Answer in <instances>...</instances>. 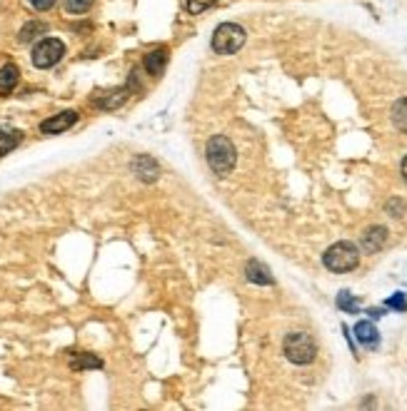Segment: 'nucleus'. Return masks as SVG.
Returning a JSON list of instances; mask_svg holds the SVG:
<instances>
[{
	"mask_svg": "<svg viewBox=\"0 0 407 411\" xmlns=\"http://www.w3.org/2000/svg\"><path fill=\"white\" fill-rule=\"evenodd\" d=\"M205 155H208V165H210V170L220 177L230 175L232 167H235V162H237L235 145H232L225 135L212 137L210 143H208V147H205Z\"/></svg>",
	"mask_w": 407,
	"mask_h": 411,
	"instance_id": "f257e3e1",
	"label": "nucleus"
},
{
	"mask_svg": "<svg viewBox=\"0 0 407 411\" xmlns=\"http://www.w3.org/2000/svg\"><path fill=\"white\" fill-rule=\"evenodd\" d=\"M322 264L330 269V272H353L357 264H360V252L355 247L353 242H337L332 247L322 255Z\"/></svg>",
	"mask_w": 407,
	"mask_h": 411,
	"instance_id": "f03ea898",
	"label": "nucleus"
},
{
	"mask_svg": "<svg viewBox=\"0 0 407 411\" xmlns=\"http://www.w3.org/2000/svg\"><path fill=\"white\" fill-rule=\"evenodd\" d=\"M245 40H248V33H245L243 25H237V23H223V25H217V30L212 33V50H215L217 55H232V52H237L245 45Z\"/></svg>",
	"mask_w": 407,
	"mask_h": 411,
	"instance_id": "7ed1b4c3",
	"label": "nucleus"
},
{
	"mask_svg": "<svg viewBox=\"0 0 407 411\" xmlns=\"http://www.w3.org/2000/svg\"><path fill=\"white\" fill-rule=\"evenodd\" d=\"M285 357H288L292 364H310V361L315 359L317 354V344L312 341V337L305 332H292L285 337Z\"/></svg>",
	"mask_w": 407,
	"mask_h": 411,
	"instance_id": "20e7f679",
	"label": "nucleus"
},
{
	"mask_svg": "<svg viewBox=\"0 0 407 411\" xmlns=\"http://www.w3.org/2000/svg\"><path fill=\"white\" fill-rule=\"evenodd\" d=\"M63 55H66V45H63V40L46 38V40H40L38 45L33 48V65L40 67V70H46V67L58 65L60 60H63Z\"/></svg>",
	"mask_w": 407,
	"mask_h": 411,
	"instance_id": "39448f33",
	"label": "nucleus"
},
{
	"mask_svg": "<svg viewBox=\"0 0 407 411\" xmlns=\"http://www.w3.org/2000/svg\"><path fill=\"white\" fill-rule=\"evenodd\" d=\"M75 123H78V112L66 110V112H60V115L43 120V123H40V132H43V135H60V132L70 130Z\"/></svg>",
	"mask_w": 407,
	"mask_h": 411,
	"instance_id": "423d86ee",
	"label": "nucleus"
},
{
	"mask_svg": "<svg viewBox=\"0 0 407 411\" xmlns=\"http://www.w3.org/2000/svg\"><path fill=\"white\" fill-rule=\"evenodd\" d=\"M128 98H130V90H128V87H115V90H108L103 92V95H95L92 103H95V107H100V110H118Z\"/></svg>",
	"mask_w": 407,
	"mask_h": 411,
	"instance_id": "0eeeda50",
	"label": "nucleus"
},
{
	"mask_svg": "<svg viewBox=\"0 0 407 411\" xmlns=\"http://www.w3.org/2000/svg\"><path fill=\"white\" fill-rule=\"evenodd\" d=\"M385 242H388V229L380 227V224H375V227L365 229L360 244L368 255H375V252H380V249L385 247Z\"/></svg>",
	"mask_w": 407,
	"mask_h": 411,
	"instance_id": "6e6552de",
	"label": "nucleus"
},
{
	"mask_svg": "<svg viewBox=\"0 0 407 411\" xmlns=\"http://www.w3.org/2000/svg\"><path fill=\"white\" fill-rule=\"evenodd\" d=\"M132 172L143 180V182H155L158 180V175H160V167H158V162L152 160V157H148V155H140V157H135V162H132Z\"/></svg>",
	"mask_w": 407,
	"mask_h": 411,
	"instance_id": "1a4fd4ad",
	"label": "nucleus"
},
{
	"mask_svg": "<svg viewBox=\"0 0 407 411\" xmlns=\"http://www.w3.org/2000/svg\"><path fill=\"white\" fill-rule=\"evenodd\" d=\"M245 277H248V282H252V284H263V287H270L272 284V272H270L268 267H265L263 262L257 260H250L248 264H245Z\"/></svg>",
	"mask_w": 407,
	"mask_h": 411,
	"instance_id": "9d476101",
	"label": "nucleus"
},
{
	"mask_svg": "<svg viewBox=\"0 0 407 411\" xmlns=\"http://www.w3.org/2000/svg\"><path fill=\"white\" fill-rule=\"evenodd\" d=\"M355 337H357V341H360L362 346H368V349H375L377 341H380V334H377L373 322H357V324H355Z\"/></svg>",
	"mask_w": 407,
	"mask_h": 411,
	"instance_id": "9b49d317",
	"label": "nucleus"
},
{
	"mask_svg": "<svg viewBox=\"0 0 407 411\" xmlns=\"http://www.w3.org/2000/svg\"><path fill=\"white\" fill-rule=\"evenodd\" d=\"M18 80H20V70L13 63L0 67V95H3V98L10 95V92L15 90V85H18Z\"/></svg>",
	"mask_w": 407,
	"mask_h": 411,
	"instance_id": "f8f14e48",
	"label": "nucleus"
},
{
	"mask_svg": "<svg viewBox=\"0 0 407 411\" xmlns=\"http://www.w3.org/2000/svg\"><path fill=\"white\" fill-rule=\"evenodd\" d=\"M165 65H168V50L165 48H155L145 55V70L150 75H163Z\"/></svg>",
	"mask_w": 407,
	"mask_h": 411,
	"instance_id": "ddd939ff",
	"label": "nucleus"
},
{
	"mask_svg": "<svg viewBox=\"0 0 407 411\" xmlns=\"http://www.w3.org/2000/svg\"><path fill=\"white\" fill-rule=\"evenodd\" d=\"M20 140H23V132L15 130V127H8V125H0V157L15 150Z\"/></svg>",
	"mask_w": 407,
	"mask_h": 411,
	"instance_id": "4468645a",
	"label": "nucleus"
},
{
	"mask_svg": "<svg viewBox=\"0 0 407 411\" xmlns=\"http://www.w3.org/2000/svg\"><path fill=\"white\" fill-rule=\"evenodd\" d=\"M46 33H48V25L43 23V20H30V23H26V25H23L18 40H20V43H30V40H35L38 35H46Z\"/></svg>",
	"mask_w": 407,
	"mask_h": 411,
	"instance_id": "2eb2a0df",
	"label": "nucleus"
},
{
	"mask_svg": "<svg viewBox=\"0 0 407 411\" xmlns=\"http://www.w3.org/2000/svg\"><path fill=\"white\" fill-rule=\"evenodd\" d=\"M393 125L400 132H407V98H400L393 105Z\"/></svg>",
	"mask_w": 407,
	"mask_h": 411,
	"instance_id": "dca6fc26",
	"label": "nucleus"
},
{
	"mask_svg": "<svg viewBox=\"0 0 407 411\" xmlns=\"http://www.w3.org/2000/svg\"><path fill=\"white\" fill-rule=\"evenodd\" d=\"M70 366L75 372H80V369H100L103 361H100L98 357H92V354H75L70 359Z\"/></svg>",
	"mask_w": 407,
	"mask_h": 411,
	"instance_id": "f3484780",
	"label": "nucleus"
},
{
	"mask_svg": "<svg viewBox=\"0 0 407 411\" xmlns=\"http://www.w3.org/2000/svg\"><path fill=\"white\" fill-rule=\"evenodd\" d=\"M337 307H340L342 312L355 314L357 309H360V302L355 299V297H353L350 292H340V294H337Z\"/></svg>",
	"mask_w": 407,
	"mask_h": 411,
	"instance_id": "a211bd4d",
	"label": "nucleus"
},
{
	"mask_svg": "<svg viewBox=\"0 0 407 411\" xmlns=\"http://www.w3.org/2000/svg\"><path fill=\"white\" fill-rule=\"evenodd\" d=\"M92 0H66V10L68 13H86L90 10Z\"/></svg>",
	"mask_w": 407,
	"mask_h": 411,
	"instance_id": "6ab92c4d",
	"label": "nucleus"
},
{
	"mask_svg": "<svg viewBox=\"0 0 407 411\" xmlns=\"http://www.w3.org/2000/svg\"><path fill=\"white\" fill-rule=\"evenodd\" d=\"M217 0H188V10H190L192 15L203 13V10H208V8L215 6Z\"/></svg>",
	"mask_w": 407,
	"mask_h": 411,
	"instance_id": "aec40b11",
	"label": "nucleus"
},
{
	"mask_svg": "<svg viewBox=\"0 0 407 411\" xmlns=\"http://www.w3.org/2000/svg\"><path fill=\"white\" fill-rule=\"evenodd\" d=\"M388 307H393V309H400V312H405L407 309V297L405 294H393V297H390L388 299Z\"/></svg>",
	"mask_w": 407,
	"mask_h": 411,
	"instance_id": "412c9836",
	"label": "nucleus"
},
{
	"mask_svg": "<svg viewBox=\"0 0 407 411\" xmlns=\"http://www.w3.org/2000/svg\"><path fill=\"white\" fill-rule=\"evenodd\" d=\"M388 212H390V217H402L405 215V204H402V200H390L388 202Z\"/></svg>",
	"mask_w": 407,
	"mask_h": 411,
	"instance_id": "4be33fe9",
	"label": "nucleus"
},
{
	"mask_svg": "<svg viewBox=\"0 0 407 411\" xmlns=\"http://www.w3.org/2000/svg\"><path fill=\"white\" fill-rule=\"evenodd\" d=\"M28 3H30L35 10H50V8L55 6V0H28Z\"/></svg>",
	"mask_w": 407,
	"mask_h": 411,
	"instance_id": "5701e85b",
	"label": "nucleus"
},
{
	"mask_svg": "<svg viewBox=\"0 0 407 411\" xmlns=\"http://www.w3.org/2000/svg\"><path fill=\"white\" fill-rule=\"evenodd\" d=\"M402 180H405V185H407V157L402 160Z\"/></svg>",
	"mask_w": 407,
	"mask_h": 411,
	"instance_id": "b1692460",
	"label": "nucleus"
}]
</instances>
